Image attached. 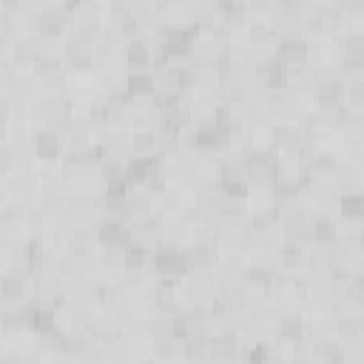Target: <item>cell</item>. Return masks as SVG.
<instances>
[{"mask_svg":"<svg viewBox=\"0 0 364 364\" xmlns=\"http://www.w3.org/2000/svg\"><path fill=\"white\" fill-rule=\"evenodd\" d=\"M0 299L3 304H26L28 301V284L17 276H0Z\"/></svg>","mask_w":364,"mask_h":364,"instance_id":"obj_10","label":"cell"},{"mask_svg":"<svg viewBox=\"0 0 364 364\" xmlns=\"http://www.w3.org/2000/svg\"><path fill=\"white\" fill-rule=\"evenodd\" d=\"M173 336V316L171 313H154L148 316V338H165Z\"/></svg>","mask_w":364,"mask_h":364,"instance_id":"obj_21","label":"cell"},{"mask_svg":"<svg viewBox=\"0 0 364 364\" xmlns=\"http://www.w3.org/2000/svg\"><path fill=\"white\" fill-rule=\"evenodd\" d=\"M276 338L282 341V344H290V341H296V338H301L304 336V321H301V316L299 313H290V316H279L276 318Z\"/></svg>","mask_w":364,"mask_h":364,"instance_id":"obj_14","label":"cell"},{"mask_svg":"<svg viewBox=\"0 0 364 364\" xmlns=\"http://www.w3.org/2000/svg\"><path fill=\"white\" fill-rule=\"evenodd\" d=\"M156 85H154V74L148 71H131L128 74V97H154Z\"/></svg>","mask_w":364,"mask_h":364,"instance_id":"obj_17","label":"cell"},{"mask_svg":"<svg viewBox=\"0 0 364 364\" xmlns=\"http://www.w3.org/2000/svg\"><path fill=\"white\" fill-rule=\"evenodd\" d=\"M219 270H222V282H239L242 270H245L242 253L239 250H225V256L219 259Z\"/></svg>","mask_w":364,"mask_h":364,"instance_id":"obj_19","label":"cell"},{"mask_svg":"<svg viewBox=\"0 0 364 364\" xmlns=\"http://www.w3.org/2000/svg\"><path fill=\"white\" fill-rule=\"evenodd\" d=\"M6 139V122H0V142Z\"/></svg>","mask_w":364,"mask_h":364,"instance_id":"obj_30","label":"cell"},{"mask_svg":"<svg viewBox=\"0 0 364 364\" xmlns=\"http://www.w3.org/2000/svg\"><path fill=\"white\" fill-rule=\"evenodd\" d=\"M361 68H364V54L344 51V71H347L350 77H361Z\"/></svg>","mask_w":364,"mask_h":364,"instance_id":"obj_28","label":"cell"},{"mask_svg":"<svg viewBox=\"0 0 364 364\" xmlns=\"http://www.w3.org/2000/svg\"><path fill=\"white\" fill-rule=\"evenodd\" d=\"M151 154H156L154 128H136L131 134V156H151Z\"/></svg>","mask_w":364,"mask_h":364,"instance_id":"obj_16","label":"cell"},{"mask_svg":"<svg viewBox=\"0 0 364 364\" xmlns=\"http://www.w3.org/2000/svg\"><path fill=\"white\" fill-rule=\"evenodd\" d=\"M154 355L156 358H176L182 355V338L179 336H165V338H154Z\"/></svg>","mask_w":364,"mask_h":364,"instance_id":"obj_24","label":"cell"},{"mask_svg":"<svg viewBox=\"0 0 364 364\" xmlns=\"http://www.w3.org/2000/svg\"><path fill=\"white\" fill-rule=\"evenodd\" d=\"M162 28H191V0H159Z\"/></svg>","mask_w":364,"mask_h":364,"instance_id":"obj_3","label":"cell"},{"mask_svg":"<svg viewBox=\"0 0 364 364\" xmlns=\"http://www.w3.org/2000/svg\"><path fill=\"white\" fill-rule=\"evenodd\" d=\"M71 23L77 28H88V26H100V6L94 0H80V3H71Z\"/></svg>","mask_w":364,"mask_h":364,"instance_id":"obj_15","label":"cell"},{"mask_svg":"<svg viewBox=\"0 0 364 364\" xmlns=\"http://www.w3.org/2000/svg\"><path fill=\"white\" fill-rule=\"evenodd\" d=\"M273 6H276V0H245V11H247V17H253L256 23H259V20H267L270 11H273Z\"/></svg>","mask_w":364,"mask_h":364,"instance_id":"obj_26","label":"cell"},{"mask_svg":"<svg viewBox=\"0 0 364 364\" xmlns=\"http://www.w3.org/2000/svg\"><path fill=\"white\" fill-rule=\"evenodd\" d=\"M31 148H34V156H37V159H43V162H57V156H60V151H63V139H60V134L43 128V131L34 136Z\"/></svg>","mask_w":364,"mask_h":364,"instance_id":"obj_9","label":"cell"},{"mask_svg":"<svg viewBox=\"0 0 364 364\" xmlns=\"http://www.w3.org/2000/svg\"><path fill=\"white\" fill-rule=\"evenodd\" d=\"M154 270L159 279H179L185 276V267H182V253L179 247H171V245H159L154 250Z\"/></svg>","mask_w":364,"mask_h":364,"instance_id":"obj_1","label":"cell"},{"mask_svg":"<svg viewBox=\"0 0 364 364\" xmlns=\"http://www.w3.org/2000/svg\"><path fill=\"white\" fill-rule=\"evenodd\" d=\"M282 236H284V245L307 250V247L313 245V225H310L307 219H301V222H296V225H284V228H282Z\"/></svg>","mask_w":364,"mask_h":364,"instance_id":"obj_13","label":"cell"},{"mask_svg":"<svg viewBox=\"0 0 364 364\" xmlns=\"http://www.w3.org/2000/svg\"><path fill=\"white\" fill-rule=\"evenodd\" d=\"M3 316H6V304H3V299H0V330H3Z\"/></svg>","mask_w":364,"mask_h":364,"instance_id":"obj_29","label":"cell"},{"mask_svg":"<svg viewBox=\"0 0 364 364\" xmlns=\"http://www.w3.org/2000/svg\"><path fill=\"white\" fill-rule=\"evenodd\" d=\"M100 159H117V162H128L131 159V139L114 128L102 136V145H100Z\"/></svg>","mask_w":364,"mask_h":364,"instance_id":"obj_4","label":"cell"},{"mask_svg":"<svg viewBox=\"0 0 364 364\" xmlns=\"http://www.w3.org/2000/svg\"><path fill=\"white\" fill-rule=\"evenodd\" d=\"M310 225H313V245L327 247V245H333V242L338 239V228H336V222H333L330 216H318V219L310 222Z\"/></svg>","mask_w":364,"mask_h":364,"instance_id":"obj_18","label":"cell"},{"mask_svg":"<svg viewBox=\"0 0 364 364\" xmlns=\"http://www.w3.org/2000/svg\"><path fill=\"white\" fill-rule=\"evenodd\" d=\"M307 46L310 43H304V40H279L276 51H273V60L282 63L284 68L301 65V63H307Z\"/></svg>","mask_w":364,"mask_h":364,"instance_id":"obj_5","label":"cell"},{"mask_svg":"<svg viewBox=\"0 0 364 364\" xmlns=\"http://www.w3.org/2000/svg\"><path fill=\"white\" fill-rule=\"evenodd\" d=\"M128 233H131V245H136V247H142L148 253H154L162 245V228H159L156 216H151L145 222H134L128 228Z\"/></svg>","mask_w":364,"mask_h":364,"instance_id":"obj_2","label":"cell"},{"mask_svg":"<svg viewBox=\"0 0 364 364\" xmlns=\"http://www.w3.org/2000/svg\"><path fill=\"white\" fill-rule=\"evenodd\" d=\"M34 88H37V77L23 74V71H11V77H9V82H6V91H9V94H20V97H28ZM6 91H3V94H6Z\"/></svg>","mask_w":364,"mask_h":364,"instance_id":"obj_22","label":"cell"},{"mask_svg":"<svg viewBox=\"0 0 364 364\" xmlns=\"http://www.w3.org/2000/svg\"><path fill=\"white\" fill-rule=\"evenodd\" d=\"M333 168H336V156L333 154H318L313 151L307 156V173L310 176H333Z\"/></svg>","mask_w":364,"mask_h":364,"instance_id":"obj_20","label":"cell"},{"mask_svg":"<svg viewBox=\"0 0 364 364\" xmlns=\"http://www.w3.org/2000/svg\"><path fill=\"white\" fill-rule=\"evenodd\" d=\"M71 3H80V0H71Z\"/></svg>","mask_w":364,"mask_h":364,"instance_id":"obj_31","label":"cell"},{"mask_svg":"<svg viewBox=\"0 0 364 364\" xmlns=\"http://www.w3.org/2000/svg\"><path fill=\"white\" fill-rule=\"evenodd\" d=\"M122 57H125V65L131 71H148V65H151V43L145 37H134V40L125 43Z\"/></svg>","mask_w":364,"mask_h":364,"instance_id":"obj_7","label":"cell"},{"mask_svg":"<svg viewBox=\"0 0 364 364\" xmlns=\"http://www.w3.org/2000/svg\"><path fill=\"white\" fill-rule=\"evenodd\" d=\"M336 333H338V338H355V336H361L364 333L361 313H355V316H338L336 318Z\"/></svg>","mask_w":364,"mask_h":364,"instance_id":"obj_23","label":"cell"},{"mask_svg":"<svg viewBox=\"0 0 364 364\" xmlns=\"http://www.w3.org/2000/svg\"><path fill=\"white\" fill-rule=\"evenodd\" d=\"M344 97L350 100L353 108H361V102H364V80H361V77H353V80L344 85Z\"/></svg>","mask_w":364,"mask_h":364,"instance_id":"obj_27","label":"cell"},{"mask_svg":"<svg viewBox=\"0 0 364 364\" xmlns=\"http://www.w3.org/2000/svg\"><path fill=\"white\" fill-rule=\"evenodd\" d=\"M154 136H156L159 156H173L176 151H182V131H176L171 125H159V128H154Z\"/></svg>","mask_w":364,"mask_h":364,"instance_id":"obj_12","label":"cell"},{"mask_svg":"<svg viewBox=\"0 0 364 364\" xmlns=\"http://www.w3.org/2000/svg\"><path fill=\"white\" fill-rule=\"evenodd\" d=\"M208 338H182V355L185 358H193V361L208 358Z\"/></svg>","mask_w":364,"mask_h":364,"instance_id":"obj_25","label":"cell"},{"mask_svg":"<svg viewBox=\"0 0 364 364\" xmlns=\"http://www.w3.org/2000/svg\"><path fill=\"white\" fill-rule=\"evenodd\" d=\"M216 287H219V282H216L213 276H208L205 270H199V273H191L188 296H191L193 304H213V299H216Z\"/></svg>","mask_w":364,"mask_h":364,"instance_id":"obj_6","label":"cell"},{"mask_svg":"<svg viewBox=\"0 0 364 364\" xmlns=\"http://www.w3.org/2000/svg\"><path fill=\"white\" fill-rule=\"evenodd\" d=\"M219 182H247L245 154H228L219 165Z\"/></svg>","mask_w":364,"mask_h":364,"instance_id":"obj_11","label":"cell"},{"mask_svg":"<svg viewBox=\"0 0 364 364\" xmlns=\"http://www.w3.org/2000/svg\"><path fill=\"white\" fill-rule=\"evenodd\" d=\"M97 242L102 245V247H128L131 245V233H128V228L122 225V222H108V219H102V225L97 228Z\"/></svg>","mask_w":364,"mask_h":364,"instance_id":"obj_8","label":"cell"}]
</instances>
